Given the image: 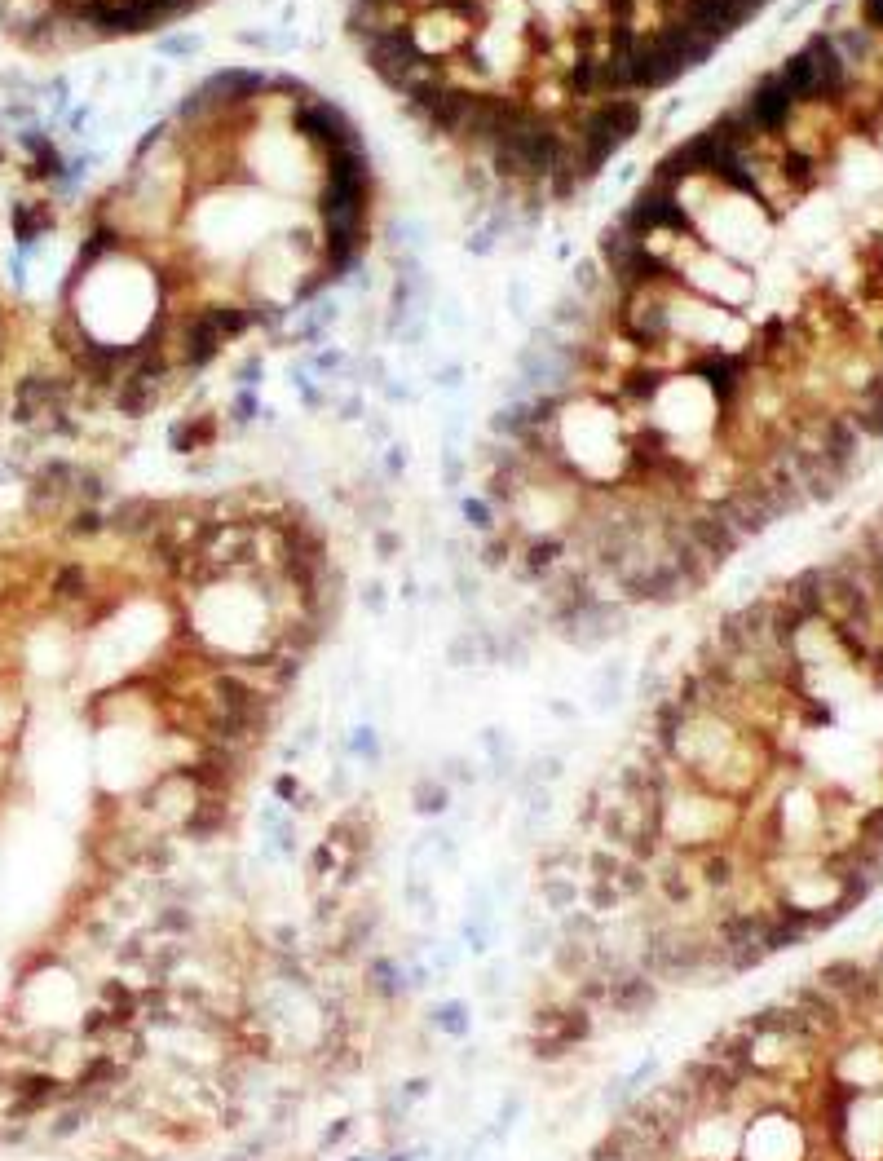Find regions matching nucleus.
Returning a JSON list of instances; mask_svg holds the SVG:
<instances>
[{"mask_svg":"<svg viewBox=\"0 0 883 1161\" xmlns=\"http://www.w3.org/2000/svg\"><path fill=\"white\" fill-rule=\"evenodd\" d=\"M711 53H716V40H707L702 31L685 27L680 18H663V27H654L650 36L636 40V53H632L636 93L667 89V84H676L689 67H702Z\"/></svg>","mask_w":883,"mask_h":1161,"instance_id":"f257e3e1","label":"nucleus"},{"mask_svg":"<svg viewBox=\"0 0 883 1161\" xmlns=\"http://www.w3.org/2000/svg\"><path fill=\"white\" fill-rule=\"evenodd\" d=\"M601 265H605V279L614 283L619 296L632 292H667L672 296L676 287H685L680 270L667 257H658L645 239H636L632 230H623L619 221L605 226L601 234Z\"/></svg>","mask_w":883,"mask_h":1161,"instance_id":"f03ea898","label":"nucleus"},{"mask_svg":"<svg viewBox=\"0 0 883 1161\" xmlns=\"http://www.w3.org/2000/svg\"><path fill=\"white\" fill-rule=\"evenodd\" d=\"M252 323V310L248 305H230V301H212V305H199V310H190L177 318L173 327V358L182 362V367H204V362H212L221 354V345L234 336H243Z\"/></svg>","mask_w":883,"mask_h":1161,"instance_id":"7ed1b4c3","label":"nucleus"},{"mask_svg":"<svg viewBox=\"0 0 883 1161\" xmlns=\"http://www.w3.org/2000/svg\"><path fill=\"white\" fill-rule=\"evenodd\" d=\"M623 230H632L636 239L650 243L654 234H698L694 217H689V204L680 199V186H672V181H650V186L636 190V199L627 204V212L619 217Z\"/></svg>","mask_w":883,"mask_h":1161,"instance_id":"20e7f679","label":"nucleus"},{"mask_svg":"<svg viewBox=\"0 0 883 1161\" xmlns=\"http://www.w3.org/2000/svg\"><path fill=\"white\" fill-rule=\"evenodd\" d=\"M363 58H367V67L376 71V76L385 80L389 89H398V93H407L416 80H424V76H433V71H438L420 53L416 40H411V27L376 31V36H367L363 40Z\"/></svg>","mask_w":883,"mask_h":1161,"instance_id":"39448f33","label":"nucleus"},{"mask_svg":"<svg viewBox=\"0 0 883 1161\" xmlns=\"http://www.w3.org/2000/svg\"><path fill=\"white\" fill-rule=\"evenodd\" d=\"M614 332L636 349H658L676 336V314L667 292H632L614 305Z\"/></svg>","mask_w":883,"mask_h":1161,"instance_id":"423d86ee","label":"nucleus"},{"mask_svg":"<svg viewBox=\"0 0 883 1161\" xmlns=\"http://www.w3.org/2000/svg\"><path fill=\"white\" fill-rule=\"evenodd\" d=\"M292 129L301 133L305 142H310L323 159L332 155V151H340V146L358 142V129L349 124V115L340 111L336 102H318V98L296 102V111H292Z\"/></svg>","mask_w":883,"mask_h":1161,"instance_id":"0eeeda50","label":"nucleus"},{"mask_svg":"<svg viewBox=\"0 0 883 1161\" xmlns=\"http://www.w3.org/2000/svg\"><path fill=\"white\" fill-rule=\"evenodd\" d=\"M619 592L636 605H676L689 588L667 557H650V561H636V566H627L619 574Z\"/></svg>","mask_w":883,"mask_h":1161,"instance_id":"6e6552de","label":"nucleus"},{"mask_svg":"<svg viewBox=\"0 0 883 1161\" xmlns=\"http://www.w3.org/2000/svg\"><path fill=\"white\" fill-rule=\"evenodd\" d=\"M751 14L755 9H747L742 0H672V9H667V18H680L685 27L702 31L716 45L725 36H733L738 27H747Z\"/></svg>","mask_w":883,"mask_h":1161,"instance_id":"1a4fd4ad","label":"nucleus"},{"mask_svg":"<svg viewBox=\"0 0 883 1161\" xmlns=\"http://www.w3.org/2000/svg\"><path fill=\"white\" fill-rule=\"evenodd\" d=\"M685 535L694 539L702 552H707V561H711L716 570L725 566L729 557H738L742 543H747V539L738 535V530L729 526V521H720L716 513H711V508H698V513H689V517H685Z\"/></svg>","mask_w":883,"mask_h":1161,"instance_id":"9d476101","label":"nucleus"},{"mask_svg":"<svg viewBox=\"0 0 883 1161\" xmlns=\"http://www.w3.org/2000/svg\"><path fill=\"white\" fill-rule=\"evenodd\" d=\"M62 402H67V389H62V380H53V376H27V380H18V389H14V420H23V424L58 420Z\"/></svg>","mask_w":883,"mask_h":1161,"instance_id":"9b49d317","label":"nucleus"},{"mask_svg":"<svg viewBox=\"0 0 883 1161\" xmlns=\"http://www.w3.org/2000/svg\"><path fill=\"white\" fill-rule=\"evenodd\" d=\"M371 204V173H354V177H323L318 190V217H367Z\"/></svg>","mask_w":883,"mask_h":1161,"instance_id":"f8f14e48","label":"nucleus"},{"mask_svg":"<svg viewBox=\"0 0 883 1161\" xmlns=\"http://www.w3.org/2000/svg\"><path fill=\"white\" fill-rule=\"evenodd\" d=\"M605 1003H610L614 1016L641 1020L658 1007V985L641 972V967H623L619 976H610V998H605Z\"/></svg>","mask_w":883,"mask_h":1161,"instance_id":"ddd939ff","label":"nucleus"},{"mask_svg":"<svg viewBox=\"0 0 883 1161\" xmlns=\"http://www.w3.org/2000/svg\"><path fill=\"white\" fill-rule=\"evenodd\" d=\"M164 517H168V508L159 504V499H151V495H129V499H120V504L111 508L106 526H111L120 539H151L159 526H168Z\"/></svg>","mask_w":883,"mask_h":1161,"instance_id":"4468645a","label":"nucleus"},{"mask_svg":"<svg viewBox=\"0 0 883 1161\" xmlns=\"http://www.w3.org/2000/svg\"><path fill=\"white\" fill-rule=\"evenodd\" d=\"M561 557H566V539L561 535L526 539V548H521V579H530V583L552 579V574L561 570Z\"/></svg>","mask_w":883,"mask_h":1161,"instance_id":"2eb2a0df","label":"nucleus"},{"mask_svg":"<svg viewBox=\"0 0 883 1161\" xmlns=\"http://www.w3.org/2000/svg\"><path fill=\"white\" fill-rule=\"evenodd\" d=\"M795 1011H800L808 1025L822 1029V1033H839V1029H844V1011H839L835 994H826V989H817V985H800V989H795Z\"/></svg>","mask_w":883,"mask_h":1161,"instance_id":"dca6fc26","label":"nucleus"},{"mask_svg":"<svg viewBox=\"0 0 883 1161\" xmlns=\"http://www.w3.org/2000/svg\"><path fill=\"white\" fill-rule=\"evenodd\" d=\"M566 98L579 106L601 98V53H592L588 45L574 53V62L566 67Z\"/></svg>","mask_w":883,"mask_h":1161,"instance_id":"f3484780","label":"nucleus"},{"mask_svg":"<svg viewBox=\"0 0 883 1161\" xmlns=\"http://www.w3.org/2000/svg\"><path fill=\"white\" fill-rule=\"evenodd\" d=\"M182 830L190 839L221 835V830H226V800H221L217 791H199L195 804H190V813H186V822H182Z\"/></svg>","mask_w":883,"mask_h":1161,"instance_id":"a211bd4d","label":"nucleus"},{"mask_svg":"<svg viewBox=\"0 0 883 1161\" xmlns=\"http://www.w3.org/2000/svg\"><path fill=\"white\" fill-rule=\"evenodd\" d=\"M817 981H822V989L835 998H857L861 981H866V967H861L857 958H831V963L817 972Z\"/></svg>","mask_w":883,"mask_h":1161,"instance_id":"6ab92c4d","label":"nucleus"},{"mask_svg":"<svg viewBox=\"0 0 883 1161\" xmlns=\"http://www.w3.org/2000/svg\"><path fill=\"white\" fill-rule=\"evenodd\" d=\"M592 954H597V945H592V941L557 936V954H552V967H557L561 976H570V981H579V976L592 972Z\"/></svg>","mask_w":883,"mask_h":1161,"instance_id":"aec40b11","label":"nucleus"},{"mask_svg":"<svg viewBox=\"0 0 883 1161\" xmlns=\"http://www.w3.org/2000/svg\"><path fill=\"white\" fill-rule=\"evenodd\" d=\"M212 438H217V420H212V415H199V420H177L173 429H168V442H173L177 455L204 451V446H212Z\"/></svg>","mask_w":883,"mask_h":1161,"instance_id":"412c9836","label":"nucleus"},{"mask_svg":"<svg viewBox=\"0 0 883 1161\" xmlns=\"http://www.w3.org/2000/svg\"><path fill=\"white\" fill-rule=\"evenodd\" d=\"M367 985L376 989V994L389 1003V998H398L402 989H407V972H402V967L393 963V958H371V967H367Z\"/></svg>","mask_w":883,"mask_h":1161,"instance_id":"4be33fe9","label":"nucleus"},{"mask_svg":"<svg viewBox=\"0 0 883 1161\" xmlns=\"http://www.w3.org/2000/svg\"><path fill=\"white\" fill-rule=\"evenodd\" d=\"M614 883H619L623 901H641L645 892L654 888V879H650V870H645V861H632V857L619 861V870H614Z\"/></svg>","mask_w":883,"mask_h":1161,"instance_id":"5701e85b","label":"nucleus"},{"mask_svg":"<svg viewBox=\"0 0 883 1161\" xmlns=\"http://www.w3.org/2000/svg\"><path fill=\"white\" fill-rule=\"evenodd\" d=\"M539 897H544L548 910H574V905H579V897H583V888L570 875H544V883H539Z\"/></svg>","mask_w":883,"mask_h":1161,"instance_id":"b1692460","label":"nucleus"},{"mask_svg":"<svg viewBox=\"0 0 883 1161\" xmlns=\"http://www.w3.org/2000/svg\"><path fill=\"white\" fill-rule=\"evenodd\" d=\"M446 804H451V795H446V786L433 782V777H424V782L411 786V808H416L420 817H442Z\"/></svg>","mask_w":883,"mask_h":1161,"instance_id":"393cba45","label":"nucleus"},{"mask_svg":"<svg viewBox=\"0 0 883 1161\" xmlns=\"http://www.w3.org/2000/svg\"><path fill=\"white\" fill-rule=\"evenodd\" d=\"M658 897H663L667 905H689L694 888H689L685 861H672V866H663V875H658Z\"/></svg>","mask_w":883,"mask_h":1161,"instance_id":"a878e982","label":"nucleus"},{"mask_svg":"<svg viewBox=\"0 0 883 1161\" xmlns=\"http://www.w3.org/2000/svg\"><path fill=\"white\" fill-rule=\"evenodd\" d=\"M49 221H53V217H49V208H31V204H18V208H14V234H18L23 243H36L40 234L49 230Z\"/></svg>","mask_w":883,"mask_h":1161,"instance_id":"bb28decb","label":"nucleus"},{"mask_svg":"<svg viewBox=\"0 0 883 1161\" xmlns=\"http://www.w3.org/2000/svg\"><path fill=\"white\" fill-rule=\"evenodd\" d=\"M663 389H667V380L658 376V371H627V376H623V393H627V398H636V402L663 398Z\"/></svg>","mask_w":883,"mask_h":1161,"instance_id":"cd10ccee","label":"nucleus"},{"mask_svg":"<svg viewBox=\"0 0 883 1161\" xmlns=\"http://www.w3.org/2000/svg\"><path fill=\"white\" fill-rule=\"evenodd\" d=\"M583 901L592 905V914H610V910H619V905H623V892H619V883H614V879H592L588 888H583Z\"/></svg>","mask_w":883,"mask_h":1161,"instance_id":"c85d7f7f","label":"nucleus"},{"mask_svg":"<svg viewBox=\"0 0 883 1161\" xmlns=\"http://www.w3.org/2000/svg\"><path fill=\"white\" fill-rule=\"evenodd\" d=\"M702 883H707L711 892H725L733 883V857L729 852H707L702 857Z\"/></svg>","mask_w":883,"mask_h":1161,"instance_id":"c756f323","label":"nucleus"},{"mask_svg":"<svg viewBox=\"0 0 883 1161\" xmlns=\"http://www.w3.org/2000/svg\"><path fill=\"white\" fill-rule=\"evenodd\" d=\"M89 592V570L84 566H62L58 574H53V596H62V601H76V596Z\"/></svg>","mask_w":883,"mask_h":1161,"instance_id":"7c9ffc66","label":"nucleus"},{"mask_svg":"<svg viewBox=\"0 0 883 1161\" xmlns=\"http://www.w3.org/2000/svg\"><path fill=\"white\" fill-rule=\"evenodd\" d=\"M561 755H539V760H530V769H526V777H521V786H552L561 777ZM517 786V791H521Z\"/></svg>","mask_w":883,"mask_h":1161,"instance_id":"2f4dec72","label":"nucleus"},{"mask_svg":"<svg viewBox=\"0 0 883 1161\" xmlns=\"http://www.w3.org/2000/svg\"><path fill=\"white\" fill-rule=\"evenodd\" d=\"M486 543H482V566L486 570H504L508 566V557H513V535H482Z\"/></svg>","mask_w":883,"mask_h":1161,"instance_id":"473e14b6","label":"nucleus"},{"mask_svg":"<svg viewBox=\"0 0 883 1161\" xmlns=\"http://www.w3.org/2000/svg\"><path fill=\"white\" fill-rule=\"evenodd\" d=\"M155 928H159V936H182V932L195 928V914H190L186 905H164L159 919H155Z\"/></svg>","mask_w":883,"mask_h":1161,"instance_id":"72a5a7b5","label":"nucleus"},{"mask_svg":"<svg viewBox=\"0 0 883 1161\" xmlns=\"http://www.w3.org/2000/svg\"><path fill=\"white\" fill-rule=\"evenodd\" d=\"M464 521L477 530V535H495V508H491V499H473V495H468L464 499Z\"/></svg>","mask_w":883,"mask_h":1161,"instance_id":"f704fd0d","label":"nucleus"},{"mask_svg":"<svg viewBox=\"0 0 883 1161\" xmlns=\"http://www.w3.org/2000/svg\"><path fill=\"white\" fill-rule=\"evenodd\" d=\"M433 1020H438V1029L451 1033V1038H464L468 1033V1007L464 1003H442L433 1011Z\"/></svg>","mask_w":883,"mask_h":1161,"instance_id":"c9c22d12","label":"nucleus"},{"mask_svg":"<svg viewBox=\"0 0 883 1161\" xmlns=\"http://www.w3.org/2000/svg\"><path fill=\"white\" fill-rule=\"evenodd\" d=\"M84 1117H89V1113H84L80 1104H71V1109H62V1113H58V1117H53V1122H49V1135H58V1139L76 1135L80 1126H84Z\"/></svg>","mask_w":883,"mask_h":1161,"instance_id":"e433bc0d","label":"nucleus"},{"mask_svg":"<svg viewBox=\"0 0 883 1161\" xmlns=\"http://www.w3.org/2000/svg\"><path fill=\"white\" fill-rule=\"evenodd\" d=\"M861 839H866V848L883 852V808H870V813L861 817Z\"/></svg>","mask_w":883,"mask_h":1161,"instance_id":"4c0bfd02","label":"nucleus"},{"mask_svg":"<svg viewBox=\"0 0 883 1161\" xmlns=\"http://www.w3.org/2000/svg\"><path fill=\"white\" fill-rule=\"evenodd\" d=\"M102 530H106V517L93 513V508H84V513L71 521V535L76 539H93V535H102Z\"/></svg>","mask_w":883,"mask_h":1161,"instance_id":"58836bf2","label":"nucleus"},{"mask_svg":"<svg viewBox=\"0 0 883 1161\" xmlns=\"http://www.w3.org/2000/svg\"><path fill=\"white\" fill-rule=\"evenodd\" d=\"M446 658H451V667H468V663H477V641H473V636H455L451 649H446Z\"/></svg>","mask_w":883,"mask_h":1161,"instance_id":"ea45409f","label":"nucleus"},{"mask_svg":"<svg viewBox=\"0 0 883 1161\" xmlns=\"http://www.w3.org/2000/svg\"><path fill=\"white\" fill-rule=\"evenodd\" d=\"M349 742H354V751L363 755V760L380 764V733H376V729H358V733H354V738H349Z\"/></svg>","mask_w":883,"mask_h":1161,"instance_id":"a19ab883","label":"nucleus"},{"mask_svg":"<svg viewBox=\"0 0 883 1161\" xmlns=\"http://www.w3.org/2000/svg\"><path fill=\"white\" fill-rule=\"evenodd\" d=\"M371 543H376V552H380V561H393L402 552V539H398V530H389V526H380L376 535H371Z\"/></svg>","mask_w":883,"mask_h":1161,"instance_id":"79ce46f5","label":"nucleus"},{"mask_svg":"<svg viewBox=\"0 0 883 1161\" xmlns=\"http://www.w3.org/2000/svg\"><path fill=\"white\" fill-rule=\"evenodd\" d=\"M274 795H279V800H287V804H301V786H296L292 773H283L279 782H274Z\"/></svg>","mask_w":883,"mask_h":1161,"instance_id":"37998d69","label":"nucleus"},{"mask_svg":"<svg viewBox=\"0 0 883 1161\" xmlns=\"http://www.w3.org/2000/svg\"><path fill=\"white\" fill-rule=\"evenodd\" d=\"M252 411H257V398H252V393H239V398H234V420L248 424Z\"/></svg>","mask_w":883,"mask_h":1161,"instance_id":"c03bdc74","label":"nucleus"},{"mask_svg":"<svg viewBox=\"0 0 883 1161\" xmlns=\"http://www.w3.org/2000/svg\"><path fill=\"white\" fill-rule=\"evenodd\" d=\"M349 1126H354V1122H349V1117H340V1122H332V1126H327V1131H323V1148L340 1144V1139L349 1135Z\"/></svg>","mask_w":883,"mask_h":1161,"instance_id":"a18cd8bd","label":"nucleus"},{"mask_svg":"<svg viewBox=\"0 0 883 1161\" xmlns=\"http://www.w3.org/2000/svg\"><path fill=\"white\" fill-rule=\"evenodd\" d=\"M159 49H164V53H195V49H199V40H195V36H173V40H164Z\"/></svg>","mask_w":883,"mask_h":1161,"instance_id":"49530a36","label":"nucleus"},{"mask_svg":"<svg viewBox=\"0 0 883 1161\" xmlns=\"http://www.w3.org/2000/svg\"><path fill=\"white\" fill-rule=\"evenodd\" d=\"M363 601H367V610H385V588H380V583H367Z\"/></svg>","mask_w":883,"mask_h":1161,"instance_id":"de8ad7c7","label":"nucleus"},{"mask_svg":"<svg viewBox=\"0 0 883 1161\" xmlns=\"http://www.w3.org/2000/svg\"><path fill=\"white\" fill-rule=\"evenodd\" d=\"M438 385H446V389H460V385H464V371H460V367H446L442 376H438Z\"/></svg>","mask_w":883,"mask_h":1161,"instance_id":"09e8293b","label":"nucleus"},{"mask_svg":"<svg viewBox=\"0 0 883 1161\" xmlns=\"http://www.w3.org/2000/svg\"><path fill=\"white\" fill-rule=\"evenodd\" d=\"M345 791H349V773H345V769H336V773H332V795H345Z\"/></svg>","mask_w":883,"mask_h":1161,"instance_id":"8fccbe9b","label":"nucleus"},{"mask_svg":"<svg viewBox=\"0 0 883 1161\" xmlns=\"http://www.w3.org/2000/svg\"><path fill=\"white\" fill-rule=\"evenodd\" d=\"M552 716H557V720H574V707H570L566 698H557V702H552Z\"/></svg>","mask_w":883,"mask_h":1161,"instance_id":"3c124183","label":"nucleus"},{"mask_svg":"<svg viewBox=\"0 0 883 1161\" xmlns=\"http://www.w3.org/2000/svg\"><path fill=\"white\" fill-rule=\"evenodd\" d=\"M424 1091H429V1082H424V1078H416V1082L402 1086V1095H424Z\"/></svg>","mask_w":883,"mask_h":1161,"instance_id":"603ef678","label":"nucleus"},{"mask_svg":"<svg viewBox=\"0 0 883 1161\" xmlns=\"http://www.w3.org/2000/svg\"><path fill=\"white\" fill-rule=\"evenodd\" d=\"M318 367H340V354H318Z\"/></svg>","mask_w":883,"mask_h":1161,"instance_id":"864d4df0","label":"nucleus"},{"mask_svg":"<svg viewBox=\"0 0 883 1161\" xmlns=\"http://www.w3.org/2000/svg\"><path fill=\"white\" fill-rule=\"evenodd\" d=\"M742 5H747V9H760V5H769V0H742Z\"/></svg>","mask_w":883,"mask_h":1161,"instance_id":"5fc2aeb1","label":"nucleus"},{"mask_svg":"<svg viewBox=\"0 0 883 1161\" xmlns=\"http://www.w3.org/2000/svg\"><path fill=\"white\" fill-rule=\"evenodd\" d=\"M354 1161H363V1157H354Z\"/></svg>","mask_w":883,"mask_h":1161,"instance_id":"6e6d98bb","label":"nucleus"},{"mask_svg":"<svg viewBox=\"0 0 883 1161\" xmlns=\"http://www.w3.org/2000/svg\"><path fill=\"white\" fill-rule=\"evenodd\" d=\"M879 972H883V963H879Z\"/></svg>","mask_w":883,"mask_h":1161,"instance_id":"4d7b16f0","label":"nucleus"}]
</instances>
